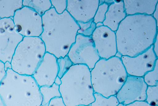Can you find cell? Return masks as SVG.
<instances>
[{
  "mask_svg": "<svg viewBox=\"0 0 158 106\" xmlns=\"http://www.w3.org/2000/svg\"><path fill=\"white\" fill-rule=\"evenodd\" d=\"M148 87L143 77L128 75L115 96L119 103L125 105L137 101H145Z\"/></svg>",
  "mask_w": 158,
  "mask_h": 106,
  "instance_id": "ba28073f",
  "label": "cell"
},
{
  "mask_svg": "<svg viewBox=\"0 0 158 106\" xmlns=\"http://www.w3.org/2000/svg\"><path fill=\"white\" fill-rule=\"evenodd\" d=\"M125 106H153L146 101H137Z\"/></svg>",
  "mask_w": 158,
  "mask_h": 106,
  "instance_id": "d6986e66",
  "label": "cell"
},
{
  "mask_svg": "<svg viewBox=\"0 0 158 106\" xmlns=\"http://www.w3.org/2000/svg\"><path fill=\"white\" fill-rule=\"evenodd\" d=\"M59 88L60 85L55 83L50 86H44L40 87L43 99L41 106H48L51 99L61 97Z\"/></svg>",
  "mask_w": 158,
  "mask_h": 106,
  "instance_id": "7c38bea8",
  "label": "cell"
},
{
  "mask_svg": "<svg viewBox=\"0 0 158 106\" xmlns=\"http://www.w3.org/2000/svg\"><path fill=\"white\" fill-rule=\"evenodd\" d=\"M6 74V71L5 69V63L0 60V85Z\"/></svg>",
  "mask_w": 158,
  "mask_h": 106,
  "instance_id": "ac0fdd59",
  "label": "cell"
},
{
  "mask_svg": "<svg viewBox=\"0 0 158 106\" xmlns=\"http://www.w3.org/2000/svg\"><path fill=\"white\" fill-rule=\"evenodd\" d=\"M146 101L150 105H158V85L148 86L146 91Z\"/></svg>",
  "mask_w": 158,
  "mask_h": 106,
  "instance_id": "9a60e30c",
  "label": "cell"
},
{
  "mask_svg": "<svg viewBox=\"0 0 158 106\" xmlns=\"http://www.w3.org/2000/svg\"><path fill=\"white\" fill-rule=\"evenodd\" d=\"M57 61L59 68L58 76L61 78L73 64L68 55L57 59Z\"/></svg>",
  "mask_w": 158,
  "mask_h": 106,
  "instance_id": "2e32d148",
  "label": "cell"
},
{
  "mask_svg": "<svg viewBox=\"0 0 158 106\" xmlns=\"http://www.w3.org/2000/svg\"><path fill=\"white\" fill-rule=\"evenodd\" d=\"M42 17L31 8L23 6L12 19L16 30L23 37H40L43 30Z\"/></svg>",
  "mask_w": 158,
  "mask_h": 106,
  "instance_id": "5b68a950",
  "label": "cell"
},
{
  "mask_svg": "<svg viewBox=\"0 0 158 106\" xmlns=\"http://www.w3.org/2000/svg\"><path fill=\"white\" fill-rule=\"evenodd\" d=\"M60 80V91L67 106L90 105L95 101L91 70L86 65H73Z\"/></svg>",
  "mask_w": 158,
  "mask_h": 106,
  "instance_id": "7a4b0ae2",
  "label": "cell"
},
{
  "mask_svg": "<svg viewBox=\"0 0 158 106\" xmlns=\"http://www.w3.org/2000/svg\"><path fill=\"white\" fill-rule=\"evenodd\" d=\"M78 106H90V105H79Z\"/></svg>",
  "mask_w": 158,
  "mask_h": 106,
  "instance_id": "cb8c5ba5",
  "label": "cell"
},
{
  "mask_svg": "<svg viewBox=\"0 0 158 106\" xmlns=\"http://www.w3.org/2000/svg\"><path fill=\"white\" fill-rule=\"evenodd\" d=\"M94 93L109 98L115 96L125 82L128 75L121 58L100 59L91 70Z\"/></svg>",
  "mask_w": 158,
  "mask_h": 106,
  "instance_id": "3957f363",
  "label": "cell"
},
{
  "mask_svg": "<svg viewBox=\"0 0 158 106\" xmlns=\"http://www.w3.org/2000/svg\"><path fill=\"white\" fill-rule=\"evenodd\" d=\"M95 101L90 106H117L120 103L115 96L106 98L94 93Z\"/></svg>",
  "mask_w": 158,
  "mask_h": 106,
  "instance_id": "4fadbf2b",
  "label": "cell"
},
{
  "mask_svg": "<svg viewBox=\"0 0 158 106\" xmlns=\"http://www.w3.org/2000/svg\"><path fill=\"white\" fill-rule=\"evenodd\" d=\"M117 106H125V105L122 104L120 103Z\"/></svg>",
  "mask_w": 158,
  "mask_h": 106,
  "instance_id": "603a6c76",
  "label": "cell"
},
{
  "mask_svg": "<svg viewBox=\"0 0 158 106\" xmlns=\"http://www.w3.org/2000/svg\"><path fill=\"white\" fill-rule=\"evenodd\" d=\"M23 0H0V19L12 18L23 7Z\"/></svg>",
  "mask_w": 158,
  "mask_h": 106,
  "instance_id": "8fae6325",
  "label": "cell"
},
{
  "mask_svg": "<svg viewBox=\"0 0 158 106\" xmlns=\"http://www.w3.org/2000/svg\"><path fill=\"white\" fill-rule=\"evenodd\" d=\"M158 60L154 69L149 72L143 77L145 82L148 86L158 85Z\"/></svg>",
  "mask_w": 158,
  "mask_h": 106,
  "instance_id": "5bb4252c",
  "label": "cell"
},
{
  "mask_svg": "<svg viewBox=\"0 0 158 106\" xmlns=\"http://www.w3.org/2000/svg\"><path fill=\"white\" fill-rule=\"evenodd\" d=\"M46 52L45 44L40 37H23L17 46L10 63L17 73L32 76Z\"/></svg>",
  "mask_w": 158,
  "mask_h": 106,
  "instance_id": "277c9868",
  "label": "cell"
},
{
  "mask_svg": "<svg viewBox=\"0 0 158 106\" xmlns=\"http://www.w3.org/2000/svg\"><path fill=\"white\" fill-rule=\"evenodd\" d=\"M0 106H6L1 96H0Z\"/></svg>",
  "mask_w": 158,
  "mask_h": 106,
  "instance_id": "7402d4cb",
  "label": "cell"
},
{
  "mask_svg": "<svg viewBox=\"0 0 158 106\" xmlns=\"http://www.w3.org/2000/svg\"><path fill=\"white\" fill-rule=\"evenodd\" d=\"M121 58L128 75L141 77L154 69L158 60L153 45L136 56H122Z\"/></svg>",
  "mask_w": 158,
  "mask_h": 106,
  "instance_id": "52a82bcc",
  "label": "cell"
},
{
  "mask_svg": "<svg viewBox=\"0 0 158 106\" xmlns=\"http://www.w3.org/2000/svg\"><path fill=\"white\" fill-rule=\"evenodd\" d=\"M58 72L57 59L53 55L46 52L32 76L40 87L50 86L55 83Z\"/></svg>",
  "mask_w": 158,
  "mask_h": 106,
  "instance_id": "30bf717a",
  "label": "cell"
},
{
  "mask_svg": "<svg viewBox=\"0 0 158 106\" xmlns=\"http://www.w3.org/2000/svg\"><path fill=\"white\" fill-rule=\"evenodd\" d=\"M23 38L16 30L12 18L0 19V60L10 63Z\"/></svg>",
  "mask_w": 158,
  "mask_h": 106,
  "instance_id": "8992f818",
  "label": "cell"
},
{
  "mask_svg": "<svg viewBox=\"0 0 158 106\" xmlns=\"http://www.w3.org/2000/svg\"><path fill=\"white\" fill-rule=\"evenodd\" d=\"M5 69L6 71L8 69H11L10 63L9 62H6L5 63Z\"/></svg>",
  "mask_w": 158,
  "mask_h": 106,
  "instance_id": "ffe728a7",
  "label": "cell"
},
{
  "mask_svg": "<svg viewBox=\"0 0 158 106\" xmlns=\"http://www.w3.org/2000/svg\"><path fill=\"white\" fill-rule=\"evenodd\" d=\"M55 83L59 85L61 84V82L60 80V78L58 76L57 77Z\"/></svg>",
  "mask_w": 158,
  "mask_h": 106,
  "instance_id": "44dd1931",
  "label": "cell"
},
{
  "mask_svg": "<svg viewBox=\"0 0 158 106\" xmlns=\"http://www.w3.org/2000/svg\"><path fill=\"white\" fill-rule=\"evenodd\" d=\"M48 106H67L64 103L62 97H57L51 99Z\"/></svg>",
  "mask_w": 158,
  "mask_h": 106,
  "instance_id": "e0dca14e",
  "label": "cell"
},
{
  "mask_svg": "<svg viewBox=\"0 0 158 106\" xmlns=\"http://www.w3.org/2000/svg\"><path fill=\"white\" fill-rule=\"evenodd\" d=\"M0 96L6 106H41L43 97L32 76L21 75L11 69L0 85Z\"/></svg>",
  "mask_w": 158,
  "mask_h": 106,
  "instance_id": "6da1fadb",
  "label": "cell"
},
{
  "mask_svg": "<svg viewBox=\"0 0 158 106\" xmlns=\"http://www.w3.org/2000/svg\"><path fill=\"white\" fill-rule=\"evenodd\" d=\"M73 64L86 65L91 70L100 58L94 42L74 43L67 55Z\"/></svg>",
  "mask_w": 158,
  "mask_h": 106,
  "instance_id": "9c48e42d",
  "label": "cell"
}]
</instances>
